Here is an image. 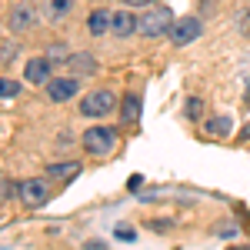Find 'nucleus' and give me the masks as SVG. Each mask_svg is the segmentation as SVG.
Listing matches in <instances>:
<instances>
[{
    "label": "nucleus",
    "instance_id": "18",
    "mask_svg": "<svg viewBox=\"0 0 250 250\" xmlns=\"http://www.w3.org/2000/svg\"><path fill=\"white\" fill-rule=\"evenodd\" d=\"M47 57L50 60H67L70 54H67V47H63V40H57V43H50L47 47Z\"/></svg>",
    "mask_w": 250,
    "mask_h": 250
},
{
    "label": "nucleus",
    "instance_id": "24",
    "mask_svg": "<svg viewBox=\"0 0 250 250\" xmlns=\"http://www.w3.org/2000/svg\"><path fill=\"white\" fill-rule=\"evenodd\" d=\"M127 187H130V190H137V187H144V177H140V173H134V177L127 180Z\"/></svg>",
    "mask_w": 250,
    "mask_h": 250
},
{
    "label": "nucleus",
    "instance_id": "5",
    "mask_svg": "<svg viewBox=\"0 0 250 250\" xmlns=\"http://www.w3.org/2000/svg\"><path fill=\"white\" fill-rule=\"evenodd\" d=\"M204 34V20L200 17H180V20H173V27H170V43L173 47H187V43H193V40Z\"/></svg>",
    "mask_w": 250,
    "mask_h": 250
},
{
    "label": "nucleus",
    "instance_id": "9",
    "mask_svg": "<svg viewBox=\"0 0 250 250\" xmlns=\"http://www.w3.org/2000/svg\"><path fill=\"white\" fill-rule=\"evenodd\" d=\"M110 34L114 37H130V34H137V14H130V10H114Z\"/></svg>",
    "mask_w": 250,
    "mask_h": 250
},
{
    "label": "nucleus",
    "instance_id": "21",
    "mask_svg": "<svg viewBox=\"0 0 250 250\" xmlns=\"http://www.w3.org/2000/svg\"><path fill=\"white\" fill-rule=\"evenodd\" d=\"M14 54H17V47H14V43H7V47H0V63H7V60H14Z\"/></svg>",
    "mask_w": 250,
    "mask_h": 250
},
{
    "label": "nucleus",
    "instance_id": "1",
    "mask_svg": "<svg viewBox=\"0 0 250 250\" xmlns=\"http://www.w3.org/2000/svg\"><path fill=\"white\" fill-rule=\"evenodd\" d=\"M173 27V14L167 7H147L144 14H137V34L147 40H157L164 34H170Z\"/></svg>",
    "mask_w": 250,
    "mask_h": 250
},
{
    "label": "nucleus",
    "instance_id": "19",
    "mask_svg": "<svg viewBox=\"0 0 250 250\" xmlns=\"http://www.w3.org/2000/svg\"><path fill=\"white\" fill-rule=\"evenodd\" d=\"M14 193H17V187H14V184H10L7 177H0V204H7V200H10Z\"/></svg>",
    "mask_w": 250,
    "mask_h": 250
},
{
    "label": "nucleus",
    "instance_id": "7",
    "mask_svg": "<svg viewBox=\"0 0 250 250\" xmlns=\"http://www.w3.org/2000/svg\"><path fill=\"white\" fill-rule=\"evenodd\" d=\"M54 74V60L50 57H30L23 63V80L30 83V87H37V83H47Z\"/></svg>",
    "mask_w": 250,
    "mask_h": 250
},
{
    "label": "nucleus",
    "instance_id": "20",
    "mask_svg": "<svg viewBox=\"0 0 250 250\" xmlns=\"http://www.w3.org/2000/svg\"><path fill=\"white\" fill-rule=\"evenodd\" d=\"M117 240H124V244H130V240H137V233L130 230V227H117Z\"/></svg>",
    "mask_w": 250,
    "mask_h": 250
},
{
    "label": "nucleus",
    "instance_id": "16",
    "mask_svg": "<svg viewBox=\"0 0 250 250\" xmlns=\"http://www.w3.org/2000/svg\"><path fill=\"white\" fill-rule=\"evenodd\" d=\"M20 94V83L10 77H0V100H14Z\"/></svg>",
    "mask_w": 250,
    "mask_h": 250
},
{
    "label": "nucleus",
    "instance_id": "4",
    "mask_svg": "<svg viewBox=\"0 0 250 250\" xmlns=\"http://www.w3.org/2000/svg\"><path fill=\"white\" fill-rule=\"evenodd\" d=\"M117 107V94L110 87H100V90H90L80 100V117H107Z\"/></svg>",
    "mask_w": 250,
    "mask_h": 250
},
{
    "label": "nucleus",
    "instance_id": "10",
    "mask_svg": "<svg viewBox=\"0 0 250 250\" xmlns=\"http://www.w3.org/2000/svg\"><path fill=\"white\" fill-rule=\"evenodd\" d=\"M124 104H120V124H137L140 120V110H144V100H140V94H124L120 97Z\"/></svg>",
    "mask_w": 250,
    "mask_h": 250
},
{
    "label": "nucleus",
    "instance_id": "3",
    "mask_svg": "<svg viewBox=\"0 0 250 250\" xmlns=\"http://www.w3.org/2000/svg\"><path fill=\"white\" fill-rule=\"evenodd\" d=\"M17 197L23 207L37 210L43 204H50V180L47 177H27L23 184H17Z\"/></svg>",
    "mask_w": 250,
    "mask_h": 250
},
{
    "label": "nucleus",
    "instance_id": "26",
    "mask_svg": "<svg viewBox=\"0 0 250 250\" xmlns=\"http://www.w3.org/2000/svg\"><path fill=\"white\" fill-rule=\"evenodd\" d=\"M83 250H107V244H104V240H90Z\"/></svg>",
    "mask_w": 250,
    "mask_h": 250
},
{
    "label": "nucleus",
    "instance_id": "6",
    "mask_svg": "<svg viewBox=\"0 0 250 250\" xmlns=\"http://www.w3.org/2000/svg\"><path fill=\"white\" fill-rule=\"evenodd\" d=\"M43 87H47V100H50V104H67L70 97L80 94V80L77 77H50Z\"/></svg>",
    "mask_w": 250,
    "mask_h": 250
},
{
    "label": "nucleus",
    "instance_id": "14",
    "mask_svg": "<svg viewBox=\"0 0 250 250\" xmlns=\"http://www.w3.org/2000/svg\"><path fill=\"white\" fill-rule=\"evenodd\" d=\"M67 63H70V70H77V74H97V57L94 54H70Z\"/></svg>",
    "mask_w": 250,
    "mask_h": 250
},
{
    "label": "nucleus",
    "instance_id": "22",
    "mask_svg": "<svg viewBox=\"0 0 250 250\" xmlns=\"http://www.w3.org/2000/svg\"><path fill=\"white\" fill-rule=\"evenodd\" d=\"M124 3H127V7H137V10H147L154 0H124Z\"/></svg>",
    "mask_w": 250,
    "mask_h": 250
},
{
    "label": "nucleus",
    "instance_id": "11",
    "mask_svg": "<svg viewBox=\"0 0 250 250\" xmlns=\"http://www.w3.org/2000/svg\"><path fill=\"white\" fill-rule=\"evenodd\" d=\"M110 20H114L110 10H94V14L87 17V30H90L94 37H100V34H107V30H110Z\"/></svg>",
    "mask_w": 250,
    "mask_h": 250
},
{
    "label": "nucleus",
    "instance_id": "17",
    "mask_svg": "<svg viewBox=\"0 0 250 250\" xmlns=\"http://www.w3.org/2000/svg\"><path fill=\"white\" fill-rule=\"evenodd\" d=\"M184 114L190 117V120H200V114H204V100H200V97H190L187 107H184Z\"/></svg>",
    "mask_w": 250,
    "mask_h": 250
},
{
    "label": "nucleus",
    "instance_id": "2",
    "mask_svg": "<svg viewBox=\"0 0 250 250\" xmlns=\"http://www.w3.org/2000/svg\"><path fill=\"white\" fill-rule=\"evenodd\" d=\"M83 150L94 157H107L117 150V130L114 127H104V124H97L90 130H83Z\"/></svg>",
    "mask_w": 250,
    "mask_h": 250
},
{
    "label": "nucleus",
    "instance_id": "8",
    "mask_svg": "<svg viewBox=\"0 0 250 250\" xmlns=\"http://www.w3.org/2000/svg\"><path fill=\"white\" fill-rule=\"evenodd\" d=\"M34 27H37V7L34 3H17L10 10V30L23 34V30H34Z\"/></svg>",
    "mask_w": 250,
    "mask_h": 250
},
{
    "label": "nucleus",
    "instance_id": "12",
    "mask_svg": "<svg viewBox=\"0 0 250 250\" xmlns=\"http://www.w3.org/2000/svg\"><path fill=\"white\" fill-rule=\"evenodd\" d=\"M80 170H83V164H80V160H63V164H50V167H47V177L70 180V177H77Z\"/></svg>",
    "mask_w": 250,
    "mask_h": 250
},
{
    "label": "nucleus",
    "instance_id": "13",
    "mask_svg": "<svg viewBox=\"0 0 250 250\" xmlns=\"http://www.w3.org/2000/svg\"><path fill=\"white\" fill-rule=\"evenodd\" d=\"M70 7H74V0H47L43 3V14H47V20H67L70 17Z\"/></svg>",
    "mask_w": 250,
    "mask_h": 250
},
{
    "label": "nucleus",
    "instance_id": "25",
    "mask_svg": "<svg viewBox=\"0 0 250 250\" xmlns=\"http://www.w3.org/2000/svg\"><path fill=\"white\" fill-rule=\"evenodd\" d=\"M244 140H250V124L244 127V130H237V144H244Z\"/></svg>",
    "mask_w": 250,
    "mask_h": 250
},
{
    "label": "nucleus",
    "instance_id": "15",
    "mask_svg": "<svg viewBox=\"0 0 250 250\" xmlns=\"http://www.w3.org/2000/svg\"><path fill=\"white\" fill-rule=\"evenodd\" d=\"M204 134L207 137H227L230 134V117H210L207 127H204Z\"/></svg>",
    "mask_w": 250,
    "mask_h": 250
},
{
    "label": "nucleus",
    "instance_id": "23",
    "mask_svg": "<svg viewBox=\"0 0 250 250\" xmlns=\"http://www.w3.org/2000/svg\"><path fill=\"white\" fill-rule=\"evenodd\" d=\"M237 23H240V30H244V34H250V10H244V14H240V20H237Z\"/></svg>",
    "mask_w": 250,
    "mask_h": 250
}]
</instances>
